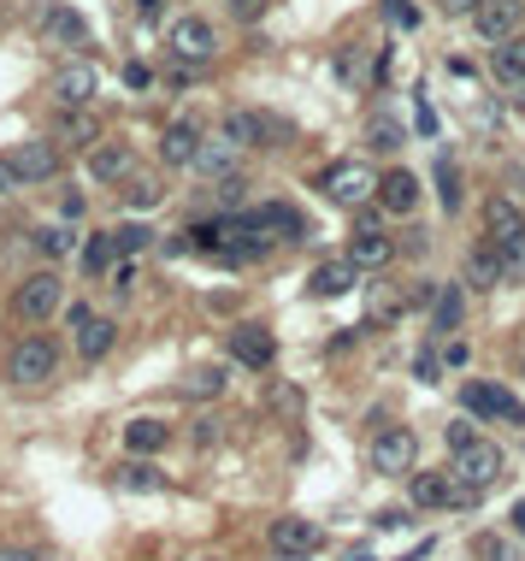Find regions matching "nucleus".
<instances>
[{
    "instance_id": "nucleus-49",
    "label": "nucleus",
    "mask_w": 525,
    "mask_h": 561,
    "mask_svg": "<svg viewBox=\"0 0 525 561\" xmlns=\"http://www.w3.org/2000/svg\"><path fill=\"white\" fill-rule=\"evenodd\" d=\"M0 561H36L31 550H0Z\"/></svg>"
},
{
    "instance_id": "nucleus-22",
    "label": "nucleus",
    "mask_w": 525,
    "mask_h": 561,
    "mask_svg": "<svg viewBox=\"0 0 525 561\" xmlns=\"http://www.w3.org/2000/svg\"><path fill=\"white\" fill-rule=\"evenodd\" d=\"M90 178L95 183H124L130 178V148L124 142H95L90 148Z\"/></svg>"
},
{
    "instance_id": "nucleus-30",
    "label": "nucleus",
    "mask_w": 525,
    "mask_h": 561,
    "mask_svg": "<svg viewBox=\"0 0 525 561\" xmlns=\"http://www.w3.org/2000/svg\"><path fill=\"white\" fill-rule=\"evenodd\" d=\"M31 249L41 254V261H65V254L77 249V237H71L65 225H36V231H31Z\"/></svg>"
},
{
    "instance_id": "nucleus-9",
    "label": "nucleus",
    "mask_w": 525,
    "mask_h": 561,
    "mask_svg": "<svg viewBox=\"0 0 525 561\" xmlns=\"http://www.w3.org/2000/svg\"><path fill=\"white\" fill-rule=\"evenodd\" d=\"M100 100V71L90 60H71L53 71V107H95Z\"/></svg>"
},
{
    "instance_id": "nucleus-35",
    "label": "nucleus",
    "mask_w": 525,
    "mask_h": 561,
    "mask_svg": "<svg viewBox=\"0 0 525 561\" xmlns=\"http://www.w3.org/2000/svg\"><path fill=\"white\" fill-rule=\"evenodd\" d=\"M496 249H502V284H525V237L496 242Z\"/></svg>"
},
{
    "instance_id": "nucleus-14",
    "label": "nucleus",
    "mask_w": 525,
    "mask_h": 561,
    "mask_svg": "<svg viewBox=\"0 0 525 561\" xmlns=\"http://www.w3.org/2000/svg\"><path fill=\"white\" fill-rule=\"evenodd\" d=\"M225 349H230V361H242L248 372H266V367H272V355H278V343H272V331H266V325H237Z\"/></svg>"
},
{
    "instance_id": "nucleus-17",
    "label": "nucleus",
    "mask_w": 525,
    "mask_h": 561,
    "mask_svg": "<svg viewBox=\"0 0 525 561\" xmlns=\"http://www.w3.org/2000/svg\"><path fill=\"white\" fill-rule=\"evenodd\" d=\"M485 237H490V242L525 237V213H520L514 195H490V201H485Z\"/></svg>"
},
{
    "instance_id": "nucleus-41",
    "label": "nucleus",
    "mask_w": 525,
    "mask_h": 561,
    "mask_svg": "<svg viewBox=\"0 0 525 561\" xmlns=\"http://www.w3.org/2000/svg\"><path fill=\"white\" fill-rule=\"evenodd\" d=\"M230 12H237V19H242V24H254V19H260V12H266V0H230Z\"/></svg>"
},
{
    "instance_id": "nucleus-12",
    "label": "nucleus",
    "mask_w": 525,
    "mask_h": 561,
    "mask_svg": "<svg viewBox=\"0 0 525 561\" xmlns=\"http://www.w3.org/2000/svg\"><path fill=\"white\" fill-rule=\"evenodd\" d=\"M71 331H77V355L83 361H100V355H112V343H119V325L112 320H95L90 308H65Z\"/></svg>"
},
{
    "instance_id": "nucleus-11",
    "label": "nucleus",
    "mask_w": 525,
    "mask_h": 561,
    "mask_svg": "<svg viewBox=\"0 0 525 561\" xmlns=\"http://www.w3.org/2000/svg\"><path fill=\"white\" fill-rule=\"evenodd\" d=\"M272 550H278L284 561H308L325 550V532H319L313 521H296V514H284V521H272Z\"/></svg>"
},
{
    "instance_id": "nucleus-40",
    "label": "nucleus",
    "mask_w": 525,
    "mask_h": 561,
    "mask_svg": "<svg viewBox=\"0 0 525 561\" xmlns=\"http://www.w3.org/2000/svg\"><path fill=\"white\" fill-rule=\"evenodd\" d=\"M124 83H130V89H148V83H154V71L142 65V60H130V65H124Z\"/></svg>"
},
{
    "instance_id": "nucleus-44",
    "label": "nucleus",
    "mask_w": 525,
    "mask_h": 561,
    "mask_svg": "<svg viewBox=\"0 0 525 561\" xmlns=\"http://www.w3.org/2000/svg\"><path fill=\"white\" fill-rule=\"evenodd\" d=\"M136 19H148V24H154V19H159V0H136Z\"/></svg>"
},
{
    "instance_id": "nucleus-16",
    "label": "nucleus",
    "mask_w": 525,
    "mask_h": 561,
    "mask_svg": "<svg viewBox=\"0 0 525 561\" xmlns=\"http://www.w3.org/2000/svg\"><path fill=\"white\" fill-rule=\"evenodd\" d=\"M348 261H355V272H384L390 261H396V237H390L384 225H378V231H355Z\"/></svg>"
},
{
    "instance_id": "nucleus-19",
    "label": "nucleus",
    "mask_w": 525,
    "mask_h": 561,
    "mask_svg": "<svg viewBox=\"0 0 525 561\" xmlns=\"http://www.w3.org/2000/svg\"><path fill=\"white\" fill-rule=\"evenodd\" d=\"M449 502H473V491H461L449 473H419L414 479V509H449Z\"/></svg>"
},
{
    "instance_id": "nucleus-31",
    "label": "nucleus",
    "mask_w": 525,
    "mask_h": 561,
    "mask_svg": "<svg viewBox=\"0 0 525 561\" xmlns=\"http://www.w3.org/2000/svg\"><path fill=\"white\" fill-rule=\"evenodd\" d=\"M437 201H443V213H461V171H455V154H437Z\"/></svg>"
},
{
    "instance_id": "nucleus-15",
    "label": "nucleus",
    "mask_w": 525,
    "mask_h": 561,
    "mask_svg": "<svg viewBox=\"0 0 525 561\" xmlns=\"http://www.w3.org/2000/svg\"><path fill=\"white\" fill-rule=\"evenodd\" d=\"M201 124H189V119H178V124H166V136H159V160H166L171 171H189L195 166V154H201Z\"/></svg>"
},
{
    "instance_id": "nucleus-36",
    "label": "nucleus",
    "mask_w": 525,
    "mask_h": 561,
    "mask_svg": "<svg viewBox=\"0 0 525 561\" xmlns=\"http://www.w3.org/2000/svg\"><path fill=\"white\" fill-rule=\"evenodd\" d=\"M218 391H225V379H218L213 367H201V372H189V379H183V396L189 402H195V396H218Z\"/></svg>"
},
{
    "instance_id": "nucleus-42",
    "label": "nucleus",
    "mask_w": 525,
    "mask_h": 561,
    "mask_svg": "<svg viewBox=\"0 0 525 561\" xmlns=\"http://www.w3.org/2000/svg\"><path fill=\"white\" fill-rule=\"evenodd\" d=\"M437 367H443V361H437V355H419V361H414V372H419V379H426V384L437 379Z\"/></svg>"
},
{
    "instance_id": "nucleus-10",
    "label": "nucleus",
    "mask_w": 525,
    "mask_h": 561,
    "mask_svg": "<svg viewBox=\"0 0 525 561\" xmlns=\"http://www.w3.org/2000/svg\"><path fill=\"white\" fill-rule=\"evenodd\" d=\"M466 19H473V31L485 41H508V36H520V24H525V0H478Z\"/></svg>"
},
{
    "instance_id": "nucleus-7",
    "label": "nucleus",
    "mask_w": 525,
    "mask_h": 561,
    "mask_svg": "<svg viewBox=\"0 0 525 561\" xmlns=\"http://www.w3.org/2000/svg\"><path fill=\"white\" fill-rule=\"evenodd\" d=\"M466 402V414H478V420H508V426H525V402L520 396H508L502 384H490V379H473L461 391Z\"/></svg>"
},
{
    "instance_id": "nucleus-32",
    "label": "nucleus",
    "mask_w": 525,
    "mask_h": 561,
    "mask_svg": "<svg viewBox=\"0 0 525 561\" xmlns=\"http://www.w3.org/2000/svg\"><path fill=\"white\" fill-rule=\"evenodd\" d=\"M124 201L136 213H154L159 201H166V183H159V178H124Z\"/></svg>"
},
{
    "instance_id": "nucleus-1",
    "label": "nucleus",
    "mask_w": 525,
    "mask_h": 561,
    "mask_svg": "<svg viewBox=\"0 0 525 561\" xmlns=\"http://www.w3.org/2000/svg\"><path fill=\"white\" fill-rule=\"evenodd\" d=\"M218 136L230 142V148H284V142H296V124H284L278 112H242L230 107L225 119H218Z\"/></svg>"
},
{
    "instance_id": "nucleus-29",
    "label": "nucleus",
    "mask_w": 525,
    "mask_h": 561,
    "mask_svg": "<svg viewBox=\"0 0 525 561\" xmlns=\"http://www.w3.org/2000/svg\"><path fill=\"white\" fill-rule=\"evenodd\" d=\"M112 266H119V242H112V231H95L83 242V272H90V278H107Z\"/></svg>"
},
{
    "instance_id": "nucleus-23",
    "label": "nucleus",
    "mask_w": 525,
    "mask_h": 561,
    "mask_svg": "<svg viewBox=\"0 0 525 561\" xmlns=\"http://www.w3.org/2000/svg\"><path fill=\"white\" fill-rule=\"evenodd\" d=\"M41 31L60 41V48H90V24H83L71 7H48L41 12Z\"/></svg>"
},
{
    "instance_id": "nucleus-25",
    "label": "nucleus",
    "mask_w": 525,
    "mask_h": 561,
    "mask_svg": "<svg viewBox=\"0 0 525 561\" xmlns=\"http://www.w3.org/2000/svg\"><path fill=\"white\" fill-rule=\"evenodd\" d=\"M237 160H242V154L230 148L225 136H213V142H201V154H195V166H189V171H201V178H230Z\"/></svg>"
},
{
    "instance_id": "nucleus-33",
    "label": "nucleus",
    "mask_w": 525,
    "mask_h": 561,
    "mask_svg": "<svg viewBox=\"0 0 525 561\" xmlns=\"http://www.w3.org/2000/svg\"><path fill=\"white\" fill-rule=\"evenodd\" d=\"M455 325H461V290L443 284V296H437V308H431V331L443 337V331H455Z\"/></svg>"
},
{
    "instance_id": "nucleus-46",
    "label": "nucleus",
    "mask_w": 525,
    "mask_h": 561,
    "mask_svg": "<svg viewBox=\"0 0 525 561\" xmlns=\"http://www.w3.org/2000/svg\"><path fill=\"white\" fill-rule=\"evenodd\" d=\"M508 107H514V112H525V83H514V89H508Z\"/></svg>"
},
{
    "instance_id": "nucleus-21",
    "label": "nucleus",
    "mask_w": 525,
    "mask_h": 561,
    "mask_svg": "<svg viewBox=\"0 0 525 561\" xmlns=\"http://www.w3.org/2000/svg\"><path fill=\"white\" fill-rule=\"evenodd\" d=\"M378 207L384 213H414L419 207V178L414 171H384V178H378Z\"/></svg>"
},
{
    "instance_id": "nucleus-47",
    "label": "nucleus",
    "mask_w": 525,
    "mask_h": 561,
    "mask_svg": "<svg viewBox=\"0 0 525 561\" xmlns=\"http://www.w3.org/2000/svg\"><path fill=\"white\" fill-rule=\"evenodd\" d=\"M508 521H514V532H520V538H525V497L514 502V514H508Z\"/></svg>"
},
{
    "instance_id": "nucleus-43",
    "label": "nucleus",
    "mask_w": 525,
    "mask_h": 561,
    "mask_svg": "<svg viewBox=\"0 0 525 561\" xmlns=\"http://www.w3.org/2000/svg\"><path fill=\"white\" fill-rule=\"evenodd\" d=\"M390 12H396V24H414V7H407V0H390Z\"/></svg>"
},
{
    "instance_id": "nucleus-48",
    "label": "nucleus",
    "mask_w": 525,
    "mask_h": 561,
    "mask_svg": "<svg viewBox=\"0 0 525 561\" xmlns=\"http://www.w3.org/2000/svg\"><path fill=\"white\" fill-rule=\"evenodd\" d=\"M473 7H478V0H443V12H461V19H466Z\"/></svg>"
},
{
    "instance_id": "nucleus-37",
    "label": "nucleus",
    "mask_w": 525,
    "mask_h": 561,
    "mask_svg": "<svg viewBox=\"0 0 525 561\" xmlns=\"http://www.w3.org/2000/svg\"><path fill=\"white\" fill-rule=\"evenodd\" d=\"M112 242H119V254H142L154 242V231L148 225H124V231H112Z\"/></svg>"
},
{
    "instance_id": "nucleus-5",
    "label": "nucleus",
    "mask_w": 525,
    "mask_h": 561,
    "mask_svg": "<svg viewBox=\"0 0 525 561\" xmlns=\"http://www.w3.org/2000/svg\"><path fill=\"white\" fill-rule=\"evenodd\" d=\"M449 479L461 485V491H490L496 479H502V450H496L490 438H473L466 450H455V467H449Z\"/></svg>"
},
{
    "instance_id": "nucleus-45",
    "label": "nucleus",
    "mask_w": 525,
    "mask_h": 561,
    "mask_svg": "<svg viewBox=\"0 0 525 561\" xmlns=\"http://www.w3.org/2000/svg\"><path fill=\"white\" fill-rule=\"evenodd\" d=\"M7 190H19V178H12V166L0 160V195H7Z\"/></svg>"
},
{
    "instance_id": "nucleus-27",
    "label": "nucleus",
    "mask_w": 525,
    "mask_h": 561,
    "mask_svg": "<svg viewBox=\"0 0 525 561\" xmlns=\"http://www.w3.org/2000/svg\"><path fill=\"white\" fill-rule=\"evenodd\" d=\"M124 443H130L136 455H159V450L171 443V426H166V420H130V426H124Z\"/></svg>"
},
{
    "instance_id": "nucleus-18",
    "label": "nucleus",
    "mask_w": 525,
    "mask_h": 561,
    "mask_svg": "<svg viewBox=\"0 0 525 561\" xmlns=\"http://www.w3.org/2000/svg\"><path fill=\"white\" fill-rule=\"evenodd\" d=\"M254 225H260V231H272V242H301V237H308V219H301L296 207H284V201L254 207Z\"/></svg>"
},
{
    "instance_id": "nucleus-6",
    "label": "nucleus",
    "mask_w": 525,
    "mask_h": 561,
    "mask_svg": "<svg viewBox=\"0 0 525 561\" xmlns=\"http://www.w3.org/2000/svg\"><path fill=\"white\" fill-rule=\"evenodd\" d=\"M367 462H372V473H384V479H396V473H414V462H419V438L407 426H384L378 438L367 443Z\"/></svg>"
},
{
    "instance_id": "nucleus-39",
    "label": "nucleus",
    "mask_w": 525,
    "mask_h": 561,
    "mask_svg": "<svg viewBox=\"0 0 525 561\" xmlns=\"http://www.w3.org/2000/svg\"><path fill=\"white\" fill-rule=\"evenodd\" d=\"M473 438H478V426H473V420H449V443H455V450H466Z\"/></svg>"
},
{
    "instance_id": "nucleus-34",
    "label": "nucleus",
    "mask_w": 525,
    "mask_h": 561,
    "mask_svg": "<svg viewBox=\"0 0 525 561\" xmlns=\"http://www.w3.org/2000/svg\"><path fill=\"white\" fill-rule=\"evenodd\" d=\"M119 485H124V491H159L166 479H159L154 462H130V467H119Z\"/></svg>"
},
{
    "instance_id": "nucleus-24",
    "label": "nucleus",
    "mask_w": 525,
    "mask_h": 561,
    "mask_svg": "<svg viewBox=\"0 0 525 561\" xmlns=\"http://www.w3.org/2000/svg\"><path fill=\"white\" fill-rule=\"evenodd\" d=\"M308 290L319 296V301H331V296H343V290H355V261H325V266H313V284Z\"/></svg>"
},
{
    "instance_id": "nucleus-20",
    "label": "nucleus",
    "mask_w": 525,
    "mask_h": 561,
    "mask_svg": "<svg viewBox=\"0 0 525 561\" xmlns=\"http://www.w3.org/2000/svg\"><path fill=\"white\" fill-rule=\"evenodd\" d=\"M53 136L71 142V148H95L100 142V119L90 107H60V119H53Z\"/></svg>"
},
{
    "instance_id": "nucleus-8",
    "label": "nucleus",
    "mask_w": 525,
    "mask_h": 561,
    "mask_svg": "<svg viewBox=\"0 0 525 561\" xmlns=\"http://www.w3.org/2000/svg\"><path fill=\"white\" fill-rule=\"evenodd\" d=\"M166 41H171V53H178L183 65H207L213 53H218V31H213L207 19H195V12L171 24V31H166Z\"/></svg>"
},
{
    "instance_id": "nucleus-38",
    "label": "nucleus",
    "mask_w": 525,
    "mask_h": 561,
    "mask_svg": "<svg viewBox=\"0 0 525 561\" xmlns=\"http://www.w3.org/2000/svg\"><path fill=\"white\" fill-rule=\"evenodd\" d=\"M372 142L378 148H402V124L396 119H372Z\"/></svg>"
},
{
    "instance_id": "nucleus-51",
    "label": "nucleus",
    "mask_w": 525,
    "mask_h": 561,
    "mask_svg": "<svg viewBox=\"0 0 525 561\" xmlns=\"http://www.w3.org/2000/svg\"><path fill=\"white\" fill-rule=\"evenodd\" d=\"M360 561H367V556H360Z\"/></svg>"
},
{
    "instance_id": "nucleus-2",
    "label": "nucleus",
    "mask_w": 525,
    "mask_h": 561,
    "mask_svg": "<svg viewBox=\"0 0 525 561\" xmlns=\"http://www.w3.org/2000/svg\"><path fill=\"white\" fill-rule=\"evenodd\" d=\"M7 379L36 391V384H53L60 379V343L53 337H19L7 349Z\"/></svg>"
},
{
    "instance_id": "nucleus-50",
    "label": "nucleus",
    "mask_w": 525,
    "mask_h": 561,
    "mask_svg": "<svg viewBox=\"0 0 525 561\" xmlns=\"http://www.w3.org/2000/svg\"><path fill=\"white\" fill-rule=\"evenodd\" d=\"M201 561H218V556H201Z\"/></svg>"
},
{
    "instance_id": "nucleus-3",
    "label": "nucleus",
    "mask_w": 525,
    "mask_h": 561,
    "mask_svg": "<svg viewBox=\"0 0 525 561\" xmlns=\"http://www.w3.org/2000/svg\"><path fill=\"white\" fill-rule=\"evenodd\" d=\"M325 201H331V207L360 213L367 201H378V171L367 160H337L325 171Z\"/></svg>"
},
{
    "instance_id": "nucleus-28",
    "label": "nucleus",
    "mask_w": 525,
    "mask_h": 561,
    "mask_svg": "<svg viewBox=\"0 0 525 561\" xmlns=\"http://www.w3.org/2000/svg\"><path fill=\"white\" fill-rule=\"evenodd\" d=\"M466 278H473L478 290H496V284H502V249H496V242L473 249V254H466Z\"/></svg>"
},
{
    "instance_id": "nucleus-13",
    "label": "nucleus",
    "mask_w": 525,
    "mask_h": 561,
    "mask_svg": "<svg viewBox=\"0 0 525 561\" xmlns=\"http://www.w3.org/2000/svg\"><path fill=\"white\" fill-rule=\"evenodd\" d=\"M7 166L19 183H48L53 171H60V148H53V142H19V148L7 154Z\"/></svg>"
},
{
    "instance_id": "nucleus-26",
    "label": "nucleus",
    "mask_w": 525,
    "mask_h": 561,
    "mask_svg": "<svg viewBox=\"0 0 525 561\" xmlns=\"http://www.w3.org/2000/svg\"><path fill=\"white\" fill-rule=\"evenodd\" d=\"M490 71L514 89V83H525V36H508V41H496V53H490Z\"/></svg>"
},
{
    "instance_id": "nucleus-4",
    "label": "nucleus",
    "mask_w": 525,
    "mask_h": 561,
    "mask_svg": "<svg viewBox=\"0 0 525 561\" xmlns=\"http://www.w3.org/2000/svg\"><path fill=\"white\" fill-rule=\"evenodd\" d=\"M65 308V278L60 272H31V278L19 284V296H12V313L19 320H31V325H41V320H53V313Z\"/></svg>"
}]
</instances>
